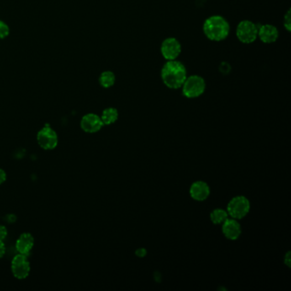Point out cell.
I'll use <instances>...</instances> for the list:
<instances>
[{
    "instance_id": "2",
    "label": "cell",
    "mask_w": 291,
    "mask_h": 291,
    "mask_svg": "<svg viewBox=\"0 0 291 291\" xmlns=\"http://www.w3.org/2000/svg\"><path fill=\"white\" fill-rule=\"evenodd\" d=\"M203 31L208 39L220 41L228 36L230 26L224 17L213 16L206 20L203 24Z\"/></svg>"
},
{
    "instance_id": "6",
    "label": "cell",
    "mask_w": 291,
    "mask_h": 291,
    "mask_svg": "<svg viewBox=\"0 0 291 291\" xmlns=\"http://www.w3.org/2000/svg\"><path fill=\"white\" fill-rule=\"evenodd\" d=\"M37 141L39 146L45 150H54L59 144V136L50 126L46 125L37 134Z\"/></svg>"
},
{
    "instance_id": "16",
    "label": "cell",
    "mask_w": 291,
    "mask_h": 291,
    "mask_svg": "<svg viewBox=\"0 0 291 291\" xmlns=\"http://www.w3.org/2000/svg\"><path fill=\"white\" fill-rule=\"evenodd\" d=\"M228 216L229 214H228L227 211L221 209V208H216L214 211H212L210 219L214 224L219 225V224H223L228 219Z\"/></svg>"
},
{
    "instance_id": "3",
    "label": "cell",
    "mask_w": 291,
    "mask_h": 291,
    "mask_svg": "<svg viewBox=\"0 0 291 291\" xmlns=\"http://www.w3.org/2000/svg\"><path fill=\"white\" fill-rule=\"evenodd\" d=\"M250 210V201L244 196L234 197L228 203L227 213L233 219H243L249 214Z\"/></svg>"
},
{
    "instance_id": "21",
    "label": "cell",
    "mask_w": 291,
    "mask_h": 291,
    "mask_svg": "<svg viewBox=\"0 0 291 291\" xmlns=\"http://www.w3.org/2000/svg\"><path fill=\"white\" fill-rule=\"evenodd\" d=\"M6 178H7V175H6V172L5 170L0 168V185L5 183L6 181Z\"/></svg>"
},
{
    "instance_id": "18",
    "label": "cell",
    "mask_w": 291,
    "mask_h": 291,
    "mask_svg": "<svg viewBox=\"0 0 291 291\" xmlns=\"http://www.w3.org/2000/svg\"><path fill=\"white\" fill-rule=\"evenodd\" d=\"M283 25H284V28H286V30L290 32L291 30V17H290V11L288 10L286 13L285 16H284V19H283Z\"/></svg>"
},
{
    "instance_id": "7",
    "label": "cell",
    "mask_w": 291,
    "mask_h": 291,
    "mask_svg": "<svg viewBox=\"0 0 291 291\" xmlns=\"http://www.w3.org/2000/svg\"><path fill=\"white\" fill-rule=\"evenodd\" d=\"M237 36L244 44H250L258 36V28L250 21H243L237 28Z\"/></svg>"
},
{
    "instance_id": "5",
    "label": "cell",
    "mask_w": 291,
    "mask_h": 291,
    "mask_svg": "<svg viewBox=\"0 0 291 291\" xmlns=\"http://www.w3.org/2000/svg\"><path fill=\"white\" fill-rule=\"evenodd\" d=\"M30 262L27 255L17 254L11 261V272L17 279H25L30 273Z\"/></svg>"
},
{
    "instance_id": "4",
    "label": "cell",
    "mask_w": 291,
    "mask_h": 291,
    "mask_svg": "<svg viewBox=\"0 0 291 291\" xmlns=\"http://www.w3.org/2000/svg\"><path fill=\"white\" fill-rule=\"evenodd\" d=\"M183 94L188 98H195L203 94L205 91V81L198 75L186 78L183 84Z\"/></svg>"
},
{
    "instance_id": "8",
    "label": "cell",
    "mask_w": 291,
    "mask_h": 291,
    "mask_svg": "<svg viewBox=\"0 0 291 291\" xmlns=\"http://www.w3.org/2000/svg\"><path fill=\"white\" fill-rule=\"evenodd\" d=\"M161 51L167 61L175 60L181 52V43L174 38L166 39L161 44Z\"/></svg>"
},
{
    "instance_id": "1",
    "label": "cell",
    "mask_w": 291,
    "mask_h": 291,
    "mask_svg": "<svg viewBox=\"0 0 291 291\" xmlns=\"http://www.w3.org/2000/svg\"><path fill=\"white\" fill-rule=\"evenodd\" d=\"M186 67L181 62L167 61L161 70L163 83L171 89H178L183 86L186 80Z\"/></svg>"
},
{
    "instance_id": "13",
    "label": "cell",
    "mask_w": 291,
    "mask_h": 291,
    "mask_svg": "<svg viewBox=\"0 0 291 291\" xmlns=\"http://www.w3.org/2000/svg\"><path fill=\"white\" fill-rule=\"evenodd\" d=\"M258 35L261 41L266 44H271L276 41L278 38V31L274 26L266 24L259 28Z\"/></svg>"
},
{
    "instance_id": "11",
    "label": "cell",
    "mask_w": 291,
    "mask_h": 291,
    "mask_svg": "<svg viewBox=\"0 0 291 291\" xmlns=\"http://www.w3.org/2000/svg\"><path fill=\"white\" fill-rule=\"evenodd\" d=\"M222 231L229 240H237L242 233L241 225L238 219H227L222 224Z\"/></svg>"
},
{
    "instance_id": "12",
    "label": "cell",
    "mask_w": 291,
    "mask_h": 291,
    "mask_svg": "<svg viewBox=\"0 0 291 291\" xmlns=\"http://www.w3.org/2000/svg\"><path fill=\"white\" fill-rule=\"evenodd\" d=\"M190 194L193 199L202 202L209 197L210 188L206 182L196 181L190 188Z\"/></svg>"
},
{
    "instance_id": "14",
    "label": "cell",
    "mask_w": 291,
    "mask_h": 291,
    "mask_svg": "<svg viewBox=\"0 0 291 291\" xmlns=\"http://www.w3.org/2000/svg\"><path fill=\"white\" fill-rule=\"evenodd\" d=\"M118 117H119V114L117 108H108L103 111L102 115L100 117L103 122V125H111L117 122Z\"/></svg>"
},
{
    "instance_id": "23",
    "label": "cell",
    "mask_w": 291,
    "mask_h": 291,
    "mask_svg": "<svg viewBox=\"0 0 291 291\" xmlns=\"http://www.w3.org/2000/svg\"><path fill=\"white\" fill-rule=\"evenodd\" d=\"M137 255H139V257H143L146 255V251L144 249H140V250H137Z\"/></svg>"
},
{
    "instance_id": "9",
    "label": "cell",
    "mask_w": 291,
    "mask_h": 291,
    "mask_svg": "<svg viewBox=\"0 0 291 291\" xmlns=\"http://www.w3.org/2000/svg\"><path fill=\"white\" fill-rule=\"evenodd\" d=\"M103 126L101 117L93 113L85 114L81 118V128L86 133H97L102 129Z\"/></svg>"
},
{
    "instance_id": "20",
    "label": "cell",
    "mask_w": 291,
    "mask_h": 291,
    "mask_svg": "<svg viewBox=\"0 0 291 291\" xmlns=\"http://www.w3.org/2000/svg\"><path fill=\"white\" fill-rule=\"evenodd\" d=\"M6 253V244L4 243V241H1L0 240V259L3 258Z\"/></svg>"
},
{
    "instance_id": "15",
    "label": "cell",
    "mask_w": 291,
    "mask_h": 291,
    "mask_svg": "<svg viewBox=\"0 0 291 291\" xmlns=\"http://www.w3.org/2000/svg\"><path fill=\"white\" fill-rule=\"evenodd\" d=\"M98 81L103 88H109L111 86H114L115 82V75L112 71L107 70L100 75Z\"/></svg>"
},
{
    "instance_id": "17",
    "label": "cell",
    "mask_w": 291,
    "mask_h": 291,
    "mask_svg": "<svg viewBox=\"0 0 291 291\" xmlns=\"http://www.w3.org/2000/svg\"><path fill=\"white\" fill-rule=\"evenodd\" d=\"M11 33V28L6 22L0 20V39L7 38Z\"/></svg>"
},
{
    "instance_id": "22",
    "label": "cell",
    "mask_w": 291,
    "mask_h": 291,
    "mask_svg": "<svg viewBox=\"0 0 291 291\" xmlns=\"http://www.w3.org/2000/svg\"><path fill=\"white\" fill-rule=\"evenodd\" d=\"M284 264L286 266H288V267L290 266V252H288L285 255V257H284Z\"/></svg>"
},
{
    "instance_id": "10",
    "label": "cell",
    "mask_w": 291,
    "mask_h": 291,
    "mask_svg": "<svg viewBox=\"0 0 291 291\" xmlns=\"http://www.w3.org/2000/svg\"><path fill=\"white\" fill-rule=\"evenodd\" d=\"M33 246H34V239L31 233H22L17 239L16 243V250L17 253L27 256L30 254Z\"/></svg>"
},
{
    "instance_id": "19",
    "label": "cell",
    "mask_w": 291,
    "mask_h": 291,
    "mask_svg": "<svg viewBox=\"0 0 291 291\" xmlns=\"http://www.w3.org/2000/svg\"><path fill=\"white\" fill-rule=\"evenodd\" d=\"M8 235V230L5 225H0V240L4 241Z\"/></svg>"
}]
</instances>
